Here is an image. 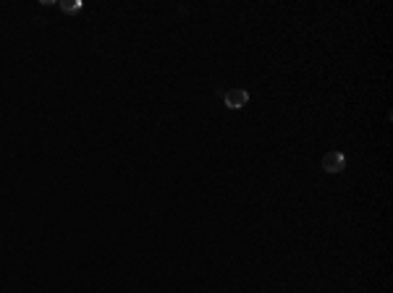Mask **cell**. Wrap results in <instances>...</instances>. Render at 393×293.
Masks as SVG:
<instances>
[{"label": "cell", "mask_w": 393, "mask_h": 293, "mask_svg": "<svg viewBox=\"0 0 393 293\" xmlns=\"http://www.w3.org/2000/svg\"><path fill=\"white\" fill-rule=\"evenodd\" d=\"M323 168H325V173H341V170L346 168V157H344V152H338V150L328 152V155L323 157Z\"/></svg>", "instance_id": "1"}, {"label": "cell", "mask_w": 393, "mask_h": 293, "mask_svg": "<svg viewBox=\"0 0 393 293\" xmlns=\"http://www.w3.org/2000/svg\"><path fill=\"white\" fill-rule=\"evenodd\" d=\"M223 100H226V105L231 110H239V107H244L249 102V92L246 89H228L223 95Z\"/></svg>", "instance_id": "2"}, {"label": "cell", "mask_w": 393, "mask_h": 293, "mask_svg": "<svg viewBox=\"0 0 393 293\" xmlns=\"http://www.w3.org/2000/svg\"><path fill=\"white\" fill-rule=\"evenodd\" d=\"M79 8H81L79 0H68V3H61V11H66V13H76Z\"/></svg>", "instance_id": "3"}]
</instances>
